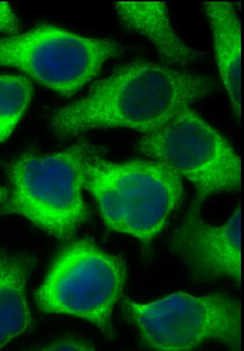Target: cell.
Listing matches in <instances>:
<instances>
[{
  "instance_id": "6da1fadb",
  "label": "cell",
  "mask_w": 244,
  "mask_h": 351,
  "mask_svg": "<svg viewBox=\"0 0 244 351\" xmlns=\"http://www.w3.org/2000/svg\"><path fill=\"white\" fill-rule=\"evenodd\" d=\"M217 86L210 77L135 61L97 81L84 97L53 112L50 125L61 138L111 128H127L147 135Z\"/></svg>"
},
{
  "instance_id": "7a4b0ae2",
  "label": "cell",
  "mask_w": 244,
  "mask_h": 351,
  "mask_svg": "<svg viewBox=\"0 0 244 351\" xmlns=\"http://www.w3.org/2000/svg\"><path fill=\"white\" fill-rule=\"evenodd\" d=\"M102 154L81 141L58 153L19 156L8 168L10 192L2 211L26 218L58 239H70L88 219L85 175L91 160Z\"/></svg>"
},
{
  "instance_id": "3957f363",
  "label": "cell",
  "mask_w": 244,
  "mask_h": 351,
  "mask_svg": "<svg viewBox=\"0 0 244 351\" xmlns=\"http://www.w3.org/2000/svg\"><path fill=\"white\" fill-rule=\"evenodd\" d=\"M84 189L97 200L109 229L152 241L182 199V178L161 162L106 160L103 154L87 167Z\"/></svg>"
},
{
  "instance_id": "277c9868",
  "label": "cell",
  "mask_w": 244,
  "mask_h": 351,
  "mask_svg": "<svg viewBox=\"0 0 244 351\" xmlns=\"http://www.w3.org/2000/svg\"><path fill=\"white\" fill-rule=\"evenodd\" d=\"M126 267L121 258L92 241H75L62 249L36 293L43 312L85 319L114 335L112 311L123 296Z\"/></svg>"
},
{
  "instance_id": "5b68a950",
  "label": "cell",
  "mask_w": 244,
  "mask_h": 351,
  "mask_svg": "<svg viewBox=\"0 0 244 351\" xmlns=\"http://www.w3.org/2000/svg\"><path fill=\"white\" fill-rule=\"evenodd\" d=\"M123 51L115 41L90 38L49 25L0 37V66L19 69L66 97L82 90L106 62Z\"/></svg>"
},
{
  "instance_id": "8992f818",
  "label": "cell",
  "mask_w": 244,
  "mask_h": 351,
  "mask_svg": "<svg viewBox=\"0 0 244 351\" xmlns=\"http://www.w3.org/2000/svg\"><path fill=\"white\" fill-rule=\"evenodd\" d=\"M138 148L147 158L191 182L202 203L212 194L240 189V156L191 106L143 135Z\"/></svg>"
},
{
  "instance_id": "52a82bcc",
  "label": "cell",
  "mask_w": 244,
  "mask_h": 351,
  "mask_svg": "<svg viewBox=\"0 0 244 351\" xmlns=\"http://www.w3.org/2000/svg\"><path fill=\"white\" fill-rule=\"evenodd\" d=\"M124 306L150 349L192 350L216 341L240 350L241 305L223 294L177 293L149 304L125 300Z\"/></svg>"
},
{
  "instance_id": "ba28073f",
  "label": "cell",
  "mask_w": 244,
  "mask_h": 351,
  "mask_svg": "<svg viewBox=\"0 0 244 351\" xmlns=\"http://www.w3.org/2000/svg\"><path fill=\"white\" fill-rule=\"evenodd\" d=\"M202 203L196 199L175 232L172 248L206 278H227L241 282L240 206L222 226L210 225L202 217Z\"/></svg>"
},
{
  "instance_id": "9c48e42d",
  "label": "cell",
  "mask_w": 244,
  "mask_h": 351,
  "mask_svg": "<svg viewBox=\"0 0 244 351\" xmlns=\"http://www.w3.org/2000/svg\"><path fill=\"white\" fill-rule=\"evenodd\" d=\"M114 8L124 26L151 42L165 64L186 68L199 53L175 32L164 2H117Z\"/></svg>"
},
{
  "instance_id": "30bf717a",
  "label": "cell",
  "mask_w": 244,
  "mask_h": 351,
  "mask_svg": "<svg viewBox=\"0 0 244 351\" xmlns=\"http://www.w3.org/2000/svg\"><path fill=\"white\" fill-rule=\"evenodd\" d=\"M204 11L210 23L219 71L237 119L241 116V24L234 4L206 2Z\"/></svg>"
},
{
  "instance_id": "8fae6325",
  "label": "cell",
  "mask_w": 244,
  "mask_h": 351,
  "mask_svg": "<svg viewBox=\"0 0 244 351\" xmlns=\"http://www.w3.org/2000/svg\"><path fill=\"white\" fill-rule=\"evenodd\" d=\"M35 263L30 256L0 253V349L32 324L27 286Z\"/></svg>"
},
{
  "instance_id": "7c38bea8",
  "label": "cell",
  "mask_w": 244,
  "mask_h": 351,
  "mask_svg": "<svg viewBox=\"0 0 244 351\" xmlns=\"http://www.w3.org/2000/svg\"><path fill=\"white\" fill-rule=\"evenodd\" d=\"M31 81L20 75L0 76V143L8 139L32 100Z\"/></svg>"
},
{
  "instance_id": "4fadbf2b",
  "label": "cell",
  "mask_w": 244,
  "mask_h": 351,
  "mask_svg": "<svg viewBox=\"0 0 244 351\" xmlns=\"http://www.w3.org/2000/svg\"><path fill=\"white\" fill-rule=\"evenodd\" d=\"M21 25L14 10L8 2H0V33L15 35Z\"/></svg>"
},
{
  "instance_id": "5bb4252c",
  "label": "cell",
  "mask_w": 244,
  "mask_h": 351,
  "mask_svg": "<svg viewBox=\"0 0 244 351\" xmlns=\"http://www.w3.org/2000/svg\"><path fill=\"white\" fill-rule=\"evenodd\" d=\"M45 350H93L95 348L88 342L77 338H65L49 344Z\"/></svg>"
},
{
  "instance_id": "9a60e30c",
  "label": "cell",
  "mask_w": 244,
  "mask_h": 351,
  "mask_svg": "<svg viewBox=\"0 0 244 351\" xmlns=\"http://www.w3.org/2000/svg\"><path fill=\"white\" fill-rule=\"evenodd\" d=\"M8 191L3 186H0V205L5 202L6 199L8 197Z\"/></svg>"
}]
</instances>
